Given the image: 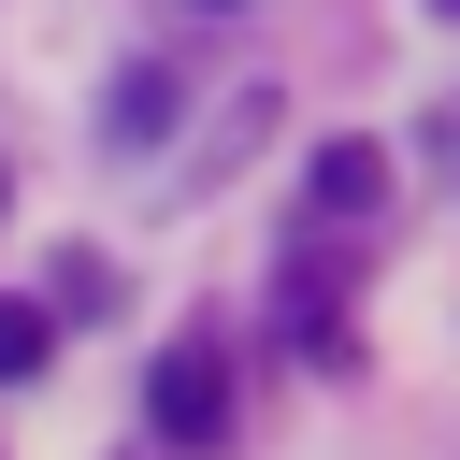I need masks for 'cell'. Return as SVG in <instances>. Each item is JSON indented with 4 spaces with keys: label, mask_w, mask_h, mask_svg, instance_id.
<instances>
[{
    "label": "cell",
    "mask_w": 460,
    "mask_h": 460,
    "mask_svg": "<svg viewBox=\"0 0 460 460\" xmlns=\"http://www.w3.org/2000/svg\"><path fill=\"white\" fill-rule=\"evenodd\" d=\"M201 14H244V0H201Z\"/></svg>",
    "instance_id": "cell-4"
},
{
    "label": "cell",
    "mask_w": 460,
    "mask_h": 460,
    "mask_svg": "<svg viewBox=\"0 0 460 460\" xmlns=\"http://www.w3.org/2000/svg\"><path fill=\"white\" fill-rule=\"evenodd\" d=\"M446 14H460V0H446Z\"/></svg>",
    "instance_id": "cell-5"
},
{
    "label": "cell",
    "mask_w": 460,
    "mask_h": 460,
    "mask_svg": "<svg viewBox=\"0 0 460 460\" xmlns=\"http://www.w3.org/2000/svg\"><path fill=\"white\" fill-rule=\"evenodd\" d=\"M374 201H388V158H374L359 129H345V144H316V216H374Z\"/></svg>",
    "instance_id": "cell-2"
},
{
    "label": "cell",
    "mask_w": 460,
    "mask_h": 460,
    "mask_svg": "<svg viewBox=\"0 0 460 460\" xmlns=\"http://www.w3.org/2000/svg\"><path fill=\"white\" fill-rule=\"evenodd\" d=\"M144 417H158V446H230V359L216 345H158Z\"/></svg>",
    "instance_id": "cell-1"
},
{
    "label": "cell",
    "mask_w": 460,
    "mask_h": 460,
    "mask_svg": "<svg viewBox=\"0 0 460 460\" xmlns=\"http://www.w3.org/2000/svg\"><path fill=\"white\" fill-rule=\"evenodd\" d=\"M43 374V302H0V388Z\"/></svg>",
    "instance_id": "cell-3"
}]
</instances>
